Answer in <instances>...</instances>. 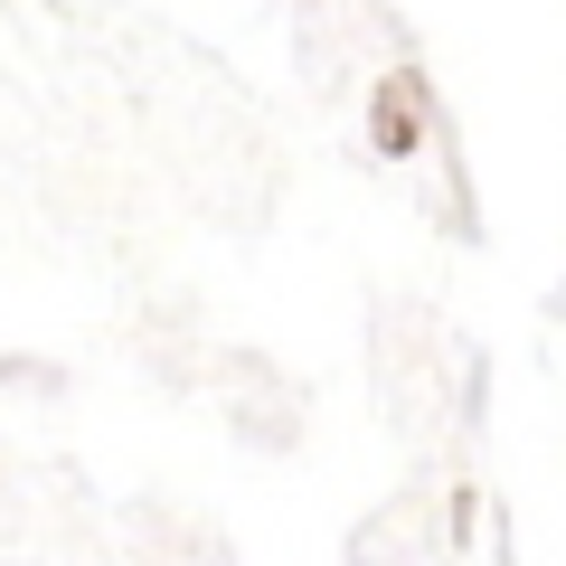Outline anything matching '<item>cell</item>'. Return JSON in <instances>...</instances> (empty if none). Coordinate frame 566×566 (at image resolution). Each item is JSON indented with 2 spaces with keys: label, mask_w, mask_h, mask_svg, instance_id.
<instances>
[{
  "label": "cell",
  "mask_w": 566,
  "mask_h": 566,
  "mask_svg": "<svg viewBox=\"0 0 566 566\" xmlns=\"http://www.w3.org/2000/svg\"><path fill=\"white\" fill-rule=\"evenodd\" d=\"M434 133H444V104H434L424 66H387L368 85V151L378 161H416V151H434Z\"/></svg>",
  "instance_id": "obj_1"
}]
</instances>
